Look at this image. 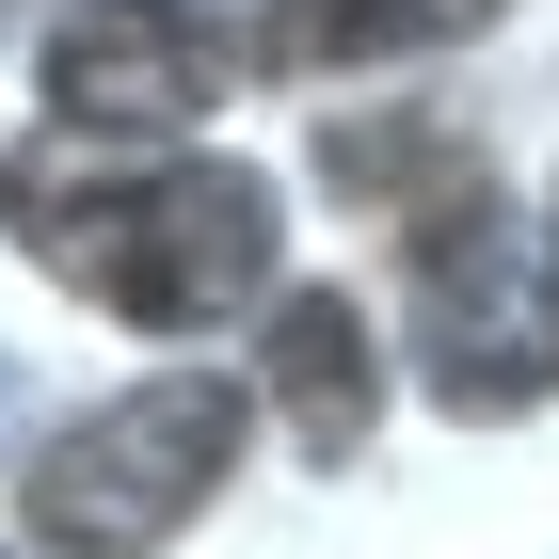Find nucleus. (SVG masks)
<instances>
[{
	"label": "nucleus",
	"mask_w": 559,
	"mask_h": 559,
	"mask_svg": "<svg viewBox=\"0 0 559 559\" xmlns=\"http://www.w3.org/2000/svg\"><path fill=\"white\" fill-rule=\"evenodd\" d=\"M0 431H16V368H0Z\"/></svg>",
	"instance_id": "obj_7"
},
{
	"label": "nucleus",
	"mask_w": 559,
	"mask_h": 559,
	"mask_svg": "<svg viewBox=\"0 0 559 559\" xmlns=\"http://www.w3.org/2000/svg\"><path fill=\"white\" fill-rule=\"evenodd\" d=\"M240 431H257V400L224 384V368H160V384L96 400V416L33 464V544L48 559H160L176 527L240 479Z\"/></svg>",
	"instance_id": "obj_2"
},
{
	"label": "nucleus",
	"mask_w": 559,
	"mask_h": 559,
	"mask_svg": "<svg viewBox=\"0 0 559 559\" xmlns=\"http://www.w3.org/2000/svg\"><path fill=\"white\" fill-rule=\"evenodd\" d=\"M48 112L64 129H176V112H209L192 0H64L48 16Z\"/></svg>",
	"instance_id": "obj_4"
},
{
	"label": "nucleus",
	"mask_w": 559,
	"mask_h": 559,
	"mask_svg": "<svg viewBox=\"0 0 559 559\" xmlns=\"http://www.w3.org/2000/svg\"><path fill=\"white\" fill-rule=\"evenodd\" d=\"M272 400H288L304 448H368V400H384V352H368V320H352L336 288L272 304Z\"/></svg>",
	"instance_id": "obj_5"
},
{
	"label": "nucleus",
	"mask_w": 559,
	"mask_h": 559,
	"mask_svg": "<svg viewBox=\"0 0 559 559\" xmlns=\"http://www.w3.org/2000/svg\"><path fill=\"white\" fill-rule=\"evenodd\" d=\"M544 272H559V240H544Z\"/></svg>",
	"instance_id": "obj_8"
},
{
	"label": "nucleus",
	"mask_w": 559,
	"mask_h": 559,
	"mask_svg": "<svg viewBox=\"0 0 559 559\" xmlns=\"http://www.w3.org/2000/svg\"><path fill=\"white\" fill-rule=\"evenodd\" d=\"M416 288H431V384L448 400H479V416H512V400H544V304H527V272H512V224L479 209H431L416 224Z\"/></svg>",
	"instance_id": "obj_3"
},
{
	"label": "nucleus",
	"mask_w": 559,
	"mask_h": 559,
	"mask_svg": "<svg viewBox=\"0 0 559 559\" xmlns=\"http://www.w3.org/2000/svg\"><path fill=\"white\" fill-rule=\"evenodd\" d=\"M496 0H304V64H416V48H464Z\"/></svg>",
	"instance_id": "obj_6"
},
{
	"label": "nucleus",
	"mask_w": 559,
	"mask_h": 559,
	"mask_svg": "<svg viewBox=\"0 0 559 559\" xmlns=\"http://www.w3.org/2000/svg\"><path fill=\"white\" fill-rule=\"evenodd\" d=\"M33 257L64 288H96L144 336H209L224 304L272 288V176L257 160H160V176H33Z\"/></svg>",
	"instance_id": "obj_1"
}]
</instances>
